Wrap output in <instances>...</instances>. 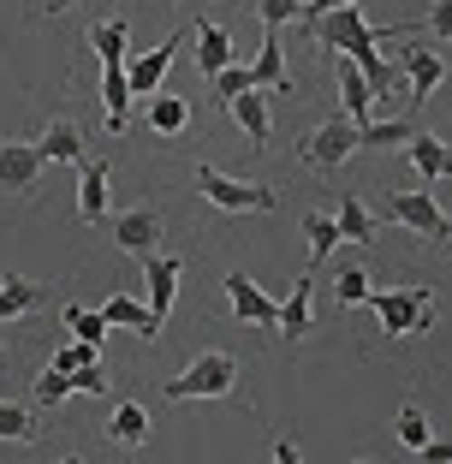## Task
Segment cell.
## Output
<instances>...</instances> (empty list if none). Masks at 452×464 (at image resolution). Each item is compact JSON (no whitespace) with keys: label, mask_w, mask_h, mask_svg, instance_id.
Instances as JSON below:
<instances>
[{"label":"cell","mask_w":452,"mask_h":464,"mask_svg":"<svg viewBox=\"0 0 452 464\" xmlns=\"http://www.w3.org/2000/svg\"><path fill=\"white\" fill-rule=\"evenodd\" d=\"M66 328H72V340H90V345H101L108 340V315L101 310H83V304H66Z\"/></svg>","instance_id":"83f0119b"},{"label":"cell","mask_w":452,"mask_h":464,"mask_svg":"<svg viewBox=\"0 0 452 464\" xmlns=\"http://www.w3.org/2000/svg\"><path fill=\"white\" fill-rule=\"evenodd\" d=\"M375 315H381L387 340H417V334L435 328V292L428 286H387L375 292Z\"/></svg>","instance_id":"6da1fadb"},{"label":"cell","mask_w":452,"mask_h":464,"mask_svg":"<svg viewBox=\"0 0 452 464\" xmlns=\"http://www.w3.org/2000/svg\"><path fill=\"white\" fill-rule=\"evenodd\" d=\"M226 304H233V315H238V322L280 334V304L268 298V292H262L256 280H250V274H226Z\"/></svg>","instance_id":"8992f818"},{"label":"cell","mask_w":452,"mask_h":464,"mask_svg":"<svg viewBox=\"0 0 452 464\" xmlns=\"http://www.w3.org/2000/svg\"><path fill=\"white\" fill-rule=\"evenodd\" d=\"M417 137V120H387V125H363V150H399Z\"/></svg>","instance_id":"f1b7e54d"},{"label":"cell","mask_w":452,"mask_h":464,"mask_svg":"<svg viewBox=\"0 0 452 464\" xmlns=\"http://www.w3.org/2000/svg\"><path fill=\"white\" fill-rule=\"evenodd\" d=\"M405 155H411V167L423 179H452V143L435 131H417L411 143H405Z\"/></svg>","instance_id":"e0dca14e"},{"label":"cell","mask_w":452,"mask_h":464,"mask_svg":"<svg viewBox=\"0 0 452 464\" xmlns=\"http://www.w3.org/2000/svg\"><path fill=\"white\" fill-rule=\"evenodd\" d=\"M303 238H310V262H322L345 238V232H340V215H322V208H315V215H303Z\"/></svg>","instance_id":"4316f807"},{"label":"cell","mask_w":452,"mask_h":464,"mask_svg":"<svg viewBox=\"0 0 452 464\" xmlns=\"http://www.w3.org/2000/svg\"><path fill=\"white\" fill-rule=\"evenodd\" d=\"M0 345H6V334H0Z\"/></svg>","instance_id":"ee69618b"},{"label":"cell","mask_w":452,"mask_h":464,"mask_svg":"<svg viewBox=\"0 0 452 464\" xmlns=\"http://www.w3.org/2000/svg\"><path fill=\"white\" fill-rule=\"evenodd\" d=\"M125 42H131L125 18H101V24H90V48L101 54V66H120V60H125Z\"/></svg>","instance_id":"d4e9b609"},{"label":"cell","mask_w":452,"mask_h":464,"mask_svg":"<svg viewBox=\"0 0 452 464\" xmlns=\"http://www.w3.org/2000/svg\"><path fill=\"white\" fill-rule=\"evenodd\" d=\"M178 48H185V30H173V36L161 42V48H155V54H138L131 60V90H138V102H149V96H161V78H167V66H173V54Z\"/></svg>","instance_id":"9c48e42d"},{"label":"cell","mask_w":452,"mask_h":464,"mask_svg":"<svg viewBox=\"0 0 452 464\" xmlns=\"http://www.w3.org/2000/svg\"><path fill=\"white\" fill-rule=\"evenodd\" d=\"M42 429H36V411L18 405V399H0V440H18V447H30Z\"/></svg>","instance_id":"484cf974"},{"label":"cell","mask_w":452,"mask_h":464,"mask_svg":"<svg viewBox=\"0 0 452 464\" xmlns=\"http://www.w3.org/2000/svg\"><path fill=\"white\" fill-rule=\"evenodd\" d=\"M143 113H149V131H161V137H178L185 125H191V102H185V96H167V90L143 102Z\"/></svg>","instance_id":"44dd1931"},{"label":"cell","mask_w":452,"mask_h":464,"mask_svg":"<svg viewBox=\"0 0 452 464\" xmlns=\"http://www.w3.org/2000/svg\"><path fill=\"white\" fill-rule=\"evenodd\" d=\"M340 6H363V0H310V6H303V30L315 36V24H322L328 13H340Z\"/></svg>","instance_id":"d590c367"},{"label":"cell","mask_w":452,"mask_h":464,"mask_svg":"<svg viewBox=\"0 0 452 464\" xmlns=\"http://www.w3.org/2000/svg\"><path fill=\"white\" fill-rule=\"evenodd\" d=\"M310 268L298 274V280H292V298L280 304V340H303V334H310Z\"/></svg>","instance_id":"ffe728a7"},{"label":"cell","mask_w":452,"mask_h":464,"mask_svg":"<svg viewBox=\"0 0 452 464\" xmlns=\"http://www.w3.org/2000/svg\"><path fill=\"white\" fill-rule=\"evenodd\" d=\"M357 150H363V125H357L351 113H328V120L303 137V161H310L315 173H340V161L357 155Z\"/></svg>","instance_id":"277c9868"},{"label":"cell","mask_w":452,"mask_h":464,"mask_svg":"<svg viewBox=\"0 0 452 464\" xmlns=\"http://www.w3.org/2000/svg\"><path fill=\"white\" fill-rule=\"evenodd\" d=\"M333 298H340V310H345V304H370L375 298L370 274L357 268V262H351V268H340V274H333Z\"/></svg>","instance_id":"4dcf8cb0"},{"label":"cell","mask_w":452,"mask_h":464,"mask_svg":"<svg viewBox=\"0 0 452 464\" xmlns=\"http://www.w3.org/2000/svg\"><path fill=\"white\" fill-rule=\"evenodd\" d=\"M399 440H405V447H411V452H423L428 447V440H435V435H428V417H423V405H405V411H399Z\"/></svg>","instance_id":"d6a6232c"},{"label":"cell","mask_w":452,"mask_h":464,"mask_svg":"<svg viewBox=\"0 0 452 464\" xmlns=\"http://www.w3.org/2000/svg\"><path fill=\"white\" fill-rule=\"evenodd\" d=\"M256 90H274V96H292V72H286V48H280V30H262L256 48Z\"/></svg>","instance_id":"5bb4252c"},{"label":"cell","mask_w":452,"mask_h":464,"mask_svg":"<svg viewBox=\"0 0 452 464\" xmlns=\"http://www.w3.org/2000/svg\"><path fill=\"white\" fill-rule=\"evenodd\" d=\"M417 464H452V440H428V447L417 452Z\"/></svg>","instance_id":"f35d334b"},{"label":"cell","mask_w":452,"mask_h":464,"mask_svg":"<svg viewBox=\"0 0 452 464\" xmlns=\"http://www.w3.org/2000/svg\"><path fill=\"white\" fill-rule=\"evenodd\" d=\"M143 280H149V310H155V322H167V310H173V298H178V280H185V256L155 250V256L143 262Z\"/></svg>","instance_id":"ba28073f"},{"label":"cell","mask_w":452,"mask_h":464,"mask_svg":"<svg viewBox=\"0 0 452 464\" xmlns=\"http://www.w3.org/2000/svg\"><path fill=\"white\" fill-rule=\"evenodd\" d=\"M292 13H303L298 0H256V18H262V30H280V24H292Z\"/></svg>","instance_id":"e575fe53"},{"label":"cell","mask_w":452,"mask_h":464,"mask_svg":"<svg viewBox=\"0 0 452 464\" xmlns=\"http://www.w3.org/2000/svg\"><path fill=\"white\" fill-rule=\"evenodd\" d=\"M131 60H120V66H101V113H108V131H125L131 125V102H138V90H131Z\"/></svg>","instance_id":"8fae6325"},{"label":"cell","mask_w":452,"mask_h":464,"mask_svg":"<svg viewBox=\"0 0 452 464\" xmlns=\"http://www.w3.org/2000/svg\"><path fill=\"white\" fill-rule=\"evenodd\" d=\"M208 90H215V102H238L245 90H256V66H226Z\"/></svg>","instance_id":"1f68e13d"},{"label":"cell","mask_w":452,"mask_h":464,"mask_svg":"<svg viewBox=\"0 0 452 464\" xmlns=\"http://www.w3.org/2000/svg\"><path fill=\"white\" fill-rule=\"evenodd\" d=\"M66 6H78V0H48V6H42V13H66Z\"/></svg>","instance_id":"60d3db41"},{"label":"cell","mask_w":452,"mask_h":464,"mask_svg":"<svg viewBox=\"0 0 452 464\" xmlns=\"http://www.w3.org/2000/svg\"><path fill=\"white\" fill-rule=\"evenodd\" d=\"M72 393H78V387H72V375H66V369H54V363L30 382V399H36V405H60V399H72Z\"/></svg>","instance_id":"f546056e"},{"label":"cell","mask_w":452,"mask_h":464,"mask_svg":"<svg viewBox=\"0 0 452 464\" xmlns=\"http://www.w3.org/2000/svg\"><path fill=\"white\" fill-rule=\"evenodd\" d=\"M197 191L220 208V215H274L280 208V191L274 185H245V179H226L220 167L197 161Z\"/></svg>","instance_id":"7a4b0ae2"},{"label":"cell","mask_w":452,"mask_h":464,"mask_svg":"<svg viewBox=\"0 0 452 464\" xmlns=\"http://www.w3.org/2000/svg\"><path fill=\"white\" fill-rule=\"evenodd\" d=\"M197 66H203L208 83H215L226 66H238V60H233V36H226L220 24H208V18L197 24Z\"/></svg>","instance_id":"2e32d148"},{"label":"cell","mask_w":452,"mask_h":464,"mask_svg":"<svg viewBox=\"0 0 452 464\" xmlns=\"http://www.w3.org/2000/svg\"><path fill=\"white\" fill-rule=\"evenodd\" d=\"M60 464H83V459H78V452H72V459H60Z\"/></svg>","instance_id":"b9f144b4"},{"label":"cell","mask_w":452,"mask_h":464,"mask_svg":"<svg viewBox=\"0 0 452 464\" xmlns=\"http://www.w3.org/2000/svg\"><path fill=\"white\" fill-rule=\"evenodd\" d=\"M340 232H345V245H375V215H370V203L363 197H340Z\"/></svg>","instance_id":"603a6c76"},{"label":"cell","mask_w":452,"mask_h":464,"mask_svg":"<svg viewBox=\"0 0 452 464\" xmlns=\"http://www.w3.org/2000/svg\"><path fill=\"white\" fill-rule=\"evenodd\" d=\"M268 96H274V90H245L238 102H226V113L238 120V131H245L256 150L268 143V137H274V113H268Z\"/></svg>","instance_id":"4fadbf2b"},{"label":"cell","mask_w":452,"mask_h":464,"mask_svg":"<svg viewBox=\"0 0 452 464\" xmlns=\"http://www.w3.org/2000/svg\"><path fill=\"white\" fill-rule=\"evenodd\" d=\"M96 357H101V345H90V340H72V345H60V352H54V369L78 375V369H90Z\"/></svg>","instance_id":"836d02e7"},{"label":"cell","mask_w":452,"mask_h":464,"mask_svg":"<svg viewBox=\"0 0 452 464\" xmlns=\"http://www.w3.org/2000/svg\"><path fill=\"white\" fill-rule=\"evenodd\" d=\"M357 464H375V459H357Z\"/></svg>","instance_id":"7bdbcfd3"},{"label":"cell","mask_w":452,"mask_h":464,"mask_svg":"<svg viewBox=\"0 0 452 464\" xmlns=\"http://www.w3.org/2000/svg\"><path fill=\"white\" fill-rule=\"evenodd\" d=\"M274 464H303V452H298V447H292V440H286V435H280V440H274Z\"/></svg>","instance_id":"ab89813d"},{"label":"cell","mask_w":452,"mask_h":464,"mask_svg":"<svg viewBox=\"0 0 452 464\" xmlns=\"http://www.w3.org/2000/svg\"><path fill=\"white\" fill-rule=\"evenodd\" d=\"M48 298H54V286H42L30 274H6V280H0V328L18 322V315H30V310H42Z\"/></svg>","instance_id":"7c38bea8"},{"label":"cell","mask_w":452,"mask_h":464,"mask_svg":"<svg viewBox=\"0 0 452 464\" xmlns=\"http://www.w3.org/2000/svg\"><path fill=\"white\" fill-rule=\"evenodd\" d=\"M387 220L411 227L423 245H447V238H452V215L428 191H387Z\"/></svg>","instance_id":"5b68a950"},{"label":"cell","mask_w":452,"mask_h":464,"mask_svg":"<svg viewBox=\"0 0 452 464\" xmlns=\"http://www.w3.org/2000/svg\"><path fill=\"white\" fill-rule=\"evenodd\" d=\"M149 435H155L149 411H143L138 399H120L113 417H108V440H113V447H149Z\"/></svg>","instance_id":"9a60e30c"},{"label":"cell","mask_w":452,"mask_h":464,"mask_svg":"<svg viewBox=\"0 0 452 464\" xmlns=\"http://www.w3.org/2000/svg\"><path fill=\"white\" fill-rule=\"evenodd\" d=\"M101 315H108L113 328H131V334H143V340H155V334H161L155 310H143L138 298H108V304H101Z\"/></svg>","instance_id":"7402d4cb"},{"label":"cell","mask_w":452,"mask_h":464,"mask_svg":"<svg viewBox=\"0 0 452 464\" xmlns=\"http://www.w3.org/2000/svg\"><path fill=\"white\" fill-rule=\"evenodd\" d=\"M233 387H238V357L233 352H203L185 375L167 382V399H178V405L185 399H226Z\"/></svg>","instance_id":"3957f363"},{"label":"cell","mask_w":452,"mask_h":464,"mask_svg":"<svg viewBox=\"0 0 452 464\" xmlns=\"http://www.w3.org/2000/svg\"><path fill=\"white\" fill-rule=\"evenodd\" d=\"M423 24H428V30H435V36H440V42H447V48H452V0H435V6H428V18H423Z\"/></svg>","instance_id":"8d00e7d4"},{"label":"cell","mask_w":452,"mask_h":464,"mask_svg":"<svg viewBox=\"0 0 452 464\" xmlns=\"http://www.w3.org/2000/svg\"><path fill=\"white\" fill-rule=\"evenodd\" d=\"M42 143H0V185L6 191H36L42 179Z\"/></svg>","instance_id":"30bf717a"},{"label":"cell","mask_w":452,"mask_h":464,"mask_svg":"<svg viewBox=\"0 0 452 464\" xmlns=\"http://www.w3.org/2000/svg\"><path fill=\"white\" fill-rule=\"evenodd\" d=\"M405 72H411V96L428 102L440 90V78H447V60L435 48H405Z\"/></svg>","instance_id":"d6986e66"},{"label":"cell","mask_w":452,"mask_h":464,"mask_svg":"<svg viewBox=\"0 0 452 464\" xmlns=\"http://www.w3.org/2000/svg\"><path fill=\"white\" fill-rule=\"evenodd\" d=\"M36 143H42V155H48V161H83V131L72 120H54L48 131L36 137Z\"/></svg>","instance_id":"cb8c5ba5"},{"label":"cell","mask_w":452,"mask_h":464,"mask_svg":"<svg viewBox=\"0 0 452 464\" xmlns=\"http://www.w3.org/2000/svg\"><path fill=\"white\" fill-rule=\"evenodd\" d=\"M78 215H83V227H101V215H108V161H83Z\"/></svg>","instance_id":"ac0fdd59"},{"label":"cell","mask_w":452,"mask_h":464,"mask_svg":"<svg viewBox=\"0 0 452 464\" xmlns=\"http://www.w3.org/2000/svg\"><path fill=\"white\" fill-rule=\"evenodd\" d=\"M113 245L125 250V256L149 262L155 250H161V215H149V208H131V215L113 220Z\"/></svg>","instance_id":"52a82bcc"},{"label":"cell","mask_w":452,"mask_h":464,"mask_svg":"<svg viewBox=\"0 0 452 464\" xmlns=\"http://www.w3.org/2000/svg\"><path fill=\"white\" fill-rule=\"evenodd\" d=\"M72 387H78V393H108V369H101V363L78 369V375H72Z\"/></svg>","instance_id":"74e56055"}]
</instances>
